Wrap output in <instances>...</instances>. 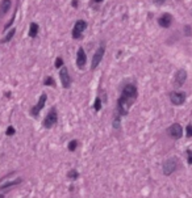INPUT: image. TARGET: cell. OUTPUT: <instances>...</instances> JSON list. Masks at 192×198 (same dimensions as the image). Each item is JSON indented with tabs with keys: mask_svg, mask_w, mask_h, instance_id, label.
<instances>
[{
	"mask_svg": "<svg viewBox=\"0 0 192 198\" xmlns=\"http://www.w3.org/2000/svg\"><path fill=\"white\" fill-rule=\"evenodd\" d=\"M138 97V90L134 84H126L121 90V95L117 100V114L126 115L130 106L135 103Z\"/></svg>",
	"mask_w": 192,
	"mask_h": 198,
	"instance_id": "6da1fadb",
	"label": "cell"
},
{
	"mask_svg": "<svg viewBox=\"0 0 192 198\" xmlns=\"http://www.w3.org/2000/svg\"><path fill=\"white\" fill-rule=\"evenodd\" d=\"M87 28H88V24H87V21H84V20H78L77 22H75L74 28H72V38L74 39H82L83 38V33L87 30Z\"/></svg>",
	"mask_w": 192,
	"mask_h": 198,
	"instance_id": "7a4b0ae2",
	"label": "cell"
},
{
	"mask_svg": "<svg viewBox=\"0 0 192 198\" xmlns=\"http://www.w3.org/2000/svg\"><path fill=\"white\" fill-rule=\"evenodd\" d=\"M186 80H187V71L184 68H180L175 72L174 75V88L175 89H179L184 85Z\"/></svg>",
	"mask_w": 192,
	"mask_h": 198,
	"instance_id": "3957f363",
	"label": "cell"
},
{
	"mask_svg": "<svg viewBox=\"0 0 192 198\" xmlns=\"http://www.w3.org/2000/svg\"><path fill=\"white\" fill-rule=\"evenodd\" d=\"M58 121V113H57V109L55 108H52L49 110V113L46 114V117H45L44 120V127H46V129H52L53 126L57 123Z\"/></svg>",
	"mask_w": 192,
	"mask_h": 198,
	"instance_id": "277c9868",
	"label": "cell"
},
{
	"mask_svg": "<svg viewBox=\"0 0 192 198\" xmlns=\"http://www.w3.org/2000/svg\"><path fill=\"white\" fill-rule=\"evenodd\" d=\"M170 101L173 105H176V106H180L183 105V104L186 103V98H187V96H186L184 92H179V90H173V92H170Z\"/></svg>",
	"mask_w": 192,
	"mask_h": 198,
	"instance_id": "5b68a950",
	"label": "cell"
},
{
	"mask_svg": "<svg viewBox=\"0 0 192 198\" xmlns=\"http://www.w3.org/2000/svg\"><path fill=\"white\" fill-rule=\"evenodd\" d=\"M105 54V45L101 43L100 46H99V49L96 50L94 58H92V62H91V70H95L96 67L100 64V62L103 61V56Z\"/></svg>",
	"mask_w": 192,
	"mask_h": 198,
	"instance_id": "8992f818",
	"label": "cell"
},
{
	"mask_svg": "<svg viewBox=\"0 0 192 198\" xmlns=\"http://www.w3.org/2000/svg\"><path fill=\"white\" fill-rule=\"evenodd\" d=\"M178 168V163H176V159H167L162 165V171H163V174L165 176H170L173 174Z\"/></svg>",
	"mask_w": 192,
	"mask_h": 198,
	"instance_id": "52a82bcc",
	"label": "cell"
},
{
	"mask_svg": "<svg viewBox=\"0 0 192 198\" xmlns=\"http://www.w3.org/2000/svg\"><path fill=\"white\" fill-rule=\"evenodd\" d=\"M59 79H61V83L63 88H70V85H71V78H70L67 67L63 66L59 68Z\"/></svg>",
	"mask_w": 192,
	"mask_h": 198,
	"instance_id": "ba28073f",
	"label": "cell"
},
{
	"mask_svg": "<svg viewBox=\"0 0 192 198\" xmlns=\"http://www.w3.org/2000/svg\"><path fill=\"white\" fill-rule=\"evenodd\" d=\"M167 134L170 135V138L178 140V139H180L183 135V127L180 126L179 123H173V125L167 129Z\"/></svg>",
	"mask_w": 192,
	"mask_h": 198,
	"instance_id": "9c48e42d",
	"label": "cell"
},
{
	"mask_svg": "<svg viewBox=\"0 0 192 198\" xmlns=\"http://www.w3.org/2000/svg\"><path fill=\"white\" fill-rule=\"evenodd\" d=\"M46 100H47L46 93H42L41 97H39V100H38V103L36 104V105L33 106L32 109H30V114H32L33 117H37V115L39 114V112H41V110L44 109L45 104H46Z\"/></svg>",
	"mask_w": 192,
	"mask_h": 198,
	"instance_id": "30bf717a",
	"label": "cell"
},
{
	"mask_svg": "<svg viewBox=\"0 0 192 198\" xmlns=\"http://www.w3.org/2000/svg\"><path fill=\"white\" fill-rule=\"evenodd\" d=\"M86 64H87V54L83 47H79L77 51V66L78 68L83 70L86 67Z\"/></svg>",
	"mask_w": 192,
	"mask_h": 198,
	"instance_id": "8fae6325",
	"label": "cell"
},
{
	"mask_svg": "<svg viewBox=\"0 0 192 198\" xmlns=\"http://www.w3.org/2000/svg\"><path fill=\"white\" fill-rule=\"evenodd\" d=\"M171 24H173V16H171L170 13H163V15H160L159 19H158V25L165 28V29L170 28Z\"/></svg>",
	"mask_w": 192,
	"mask_h": 198,
	"instance_id": "7c38bea8",
	"label": "cell"
},
{
	"mask_svg": "<svg viewBox=\"0 0 192 198\" xmlns=\"http://www.w3.org/2000/svg\"><path fill=\"white\" fill-rule=\"evenodd\" d=\"M11 4H12L11 0H1V3H0V17H3L9 11Z\"/></svg>",
	"mask_w": 192,
	"mask_h": 198,
	"instance_id": "4fadbf2b",
	"label": "cell"
},
{
	"mask_svg": "<svg viewBox=\"0 0 192 198\" xmlns=\"http://www.w3.org/2000/svg\"><path fill=\"white\" fill-rule=\"evenodd\" d=\"M38 30H39L38 24L32 22V24H30V26H29V37H30V38H34V37H37Z\"/></svg>",
	"mask_w": 192,
	"mask_h": 198,
	"instance_id": "5bb4252c",
	"label": "cell"
},
{
	"mask_svg": "<svg viewBox=\"0 0 192 198\" xmlns=\"http://www.w3.org/2000/svg\"><path fill=\"white\" fill-rule=\"evenodd\" d=\"M21 179H17V180H15V181H11V182H7V184H4V185H1L0 186V190H3V189H8V188H12V186H15V185H19L20 182H21Z\"/></svg>",
	"mask_w": 192,
	"mask_h": 198,
	"instance_id": "9a60e30c",
	"label": "cell"
},
{
	"mask_svg": "<svg viewBox=\"0 0 192 198\" xmlns=\"http://www.w3.org/2000/svg\"><path fill=\"white\" fill-rule=\"evenodd\" d=\"M120 117H121V115H118V114H116L115 117H113V121H112V126H113L115 130H120V129H121Z\"/></svg>",
	"mask_w": 192,
	"mask_h": 198,
	"instance_id": "2e32d148",
	"label": "cell"
},
{
	"mask_svg": "<svg viewBox=\"0 0 192 198\" xmlns=\"http://www.w3.org/2000/svg\"><path fill=\"white\" fill-rule=\"evenodd\" d=\"M78 177H79V173H78L77 169H71V171L67 172V179H70L71 181L78 180Z\"/></svg>",
	"mask_w": 192,
	"mask_h": 198,
	"instance_id": "e0dca14e",
	"label": "cell"
},
{
	"mask_svg": "<svg viewBox=\"0 0 192 198\" xmlns=\"http://www.w3.org/2000/svg\"><path fill=\"white\" fill-rule=\"evenodd\" d=\"M15 33H16V29H11V32L8 33V34L4 37V38H3V39H0V43H5V42L11 41V39H12V37L15 36Z\"/></svg>",
	"mask_w": 192,
	"mask_h": 198,
	"instance_id": "ac0fdd59",
	"label": "cell"
},
{
	"mask_svg": "<svg viewBox=\"0 0 192 198\" xmlns=\"http://www.w3.org/2000/svg\"><path fill=\"white\" fill-rule=\"evenodd\" d=\"M67 148H69V151H70V152H74L75 150L78 148V140H77V139H72L71 142L69 143V146H67Z\"/></svg>",
	"mask_w": 192,
	"mask_h": 198,
	"instance_id": "d6986e66",
	"label": "cell"
},
{
	"mask_svg": "<svg viewBox=\"0 0 192 198\" xmlns=\"http://www.w3.org/2000/svg\"><path fill=\"white\" fill-rule=\"evenodd\" d=\"M94 109H95V112H100L101 110V98H100V96H97V97L95 98Z\"/></svg>",
	"mask_w": 192,
	"mask_h": 198,
	"instance_id": "ffe728a7",
	"label": "cell"
},
{
	"mask_svg": "<svg viewBox=\"0 0 192 198\" xmlns=\"http://www.w3.org/2000/svg\"><path fill=\"white\" fill-rule=\"evenodd\" d=\"M44 84H45V85L55 87V81H54V79H53L52 76H47V78H45V80H44Z\"/></svg>",
	"mask_w": 192,
	"mask_h": 198,
	"instance_id": "44dd1931",
	"label": "cell"
},
{
	"mask_svg": "<svg viewBox=\"0 0 192 198\" xmlns=\"http://www.w3.org/2000/svg\"><path fill=\"white\" fill-rule=\"evenodd\" d=\"M54 66H55V68H61V67H63V59H62L61 56H58V58L55 59Z\"/></svg>",
	"mask_w": 192,
	"mask_h": 198,
	"instance_id": "7402d4cb",
	"label": "cell"
},
{
	"mask_svg": "<svg viewBox=\"0 0 192 198\" xmlns=\"http://www.w3.org/2000/svg\"><path fill=\"white\" fill-rule=\"evenodd\" d=\"M186 135H187V138H192V125H187L186 127Z\"/></svg>",
	"mask_w": 192,
	"mask_h": 198,
	"instance_id": "603a6c76",
	"label": "cell"
},
{
	"mask_svg": "<svg viewBox=\"0 0 192 198\" xmlns=\"http://www.w3.org/2000/svg\"><path fill=\"white\" fill-rule=\"evenodd\" d=\"M187 162L190 165H192V150H187Z\"/></svg>",
	"mask_w": 192,
	"mask_h": 198,
	"instance_id": "cb8c5ba5",
	"label": "cell"
},
{
	"mask_svg": "<svg viewBox=\"0 0 192 198\" xmlns=\"http://www.w3.org/2000/svg\"><path fill=\"white\" fill-rule=\"evenodd\" d=\"M184 33H186V36H187V37H191V36H192V33H191V26H190V25H186V26H184Z\"/></svg>",
	"mask_w": 192,
	"mask_h": 198,
	"instance_id": "d4e9b609",
	"label": "cell"
},
{
	"mask_svg": "<svg viewBox=\"0 0 192 198\" xmlns=\"http://www.w3.org/2000/svg\"><path fill=\"white\" fill-rule=\"evenodd\" d=\"M5 134H7V135H13V134H15V129H13L12 126H9L7 129V131H5Z\"/></svg>",
	"mask_w": 192,
	"mask_h": 198,
	"instance_id": "484cf974",
	"label": "cell"
},
{
	"mask_svg": "<svg viewBox=\"0 0 192 198\" xmlns=\"http://www.w3.org/2000/svg\"><path fill=\"white\" fill-rule=\"evenodd\" d=\"M153 1H154V4H155V5H162L163 3L166 1V0H153Z\"/></svg>",
	"mask_w": 192,
	"mask_h": 198,
	"instance_id": "4316f807",
	"label": "cell"
},
{
	"mask_svg": "<svg viewBox=\"0 0 192 198\" xmlns=\"http://www.w3.org/2000/svg\"><path fill=\"white\" fill-rule=\"evenodd\" d=\"M71 4H72V7L74 8H78V0H72Z\"/></svg>",
	"mask_w": 192,
	"mask_h": 198,
	"instance_id": "83f0119b",
	"label": "cell"
},
{
	"mask_svg": "<svg viewBox=\"0 0 192 198\" xmlns=\"http://www.w3.org/2000/svg\"><path fill=\"white\" fill-rule=\"evenodd\" d=\"M103 0H95V3H101Z\"/></svg>",
	"mask_w": 192,
	"mask_h": 198,
	"instance_id": "f1b7e54d",
	"label": "cell"
}]
</instances>
